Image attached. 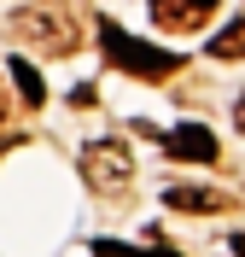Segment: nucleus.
<instances>
[{
  "label": "nucleus",
  "mask_w": 245,
  "mask_h": 257,
  "mask_svg": "<svg viewBox=\"0 0 245 257\" xmlns=\"http://www.w3.org/2000/svg\"><path fill=\"white\" fill-rule=\"evenodd\" d=\"M6 70H12V82H18V99H24V105H41V99H47V88H41V70H35V64L24 59V53H12V64H6Z\"/></svg>",
  "instance_id": "nucleus-7"
},
{
  "label": "nucleus",
  "mask_w": 245,
  "mask_h": 257,
  "mask_svg": "<svg viewBox=\"0 0 245 257\" xmlns=\"http://www.w3.org/2000/svg\"><path fill=\"white\" fill-rule=\"evenodd\" d=\"M210 59H245V18H233V24H222V30H216Z\"/></svg>",
  "instance_id": "nucleus-8"
},
{
  "label": "nucleus",
  "mask_w": 245,
  "mask_h": 257,
  "mask_svg": "<svg viewBox=\"0 0 245 257\" xmlns=\"http://www.w3.org/2000/svg\"><path fill=\"white\" fill-rule=\"evenodd\" d=\"M134 176V164H129V146L123 141H88L82 146V181L94 193H123Z\"/></svg>",
  "instance_id": "nucleus-3"
},
{
  "label": "nucleus",
  "mask_w": 245,
  "mask_h": 257,
  "mask_svg": "<svg viewBox=\"0 0 245 257\" xmlns=\"http://www.w3.org/2000/svg\"><path fill=\"white\" fill-rule=\"evenodd\" d=\"M88 251L94 257H175V251H163V245H123V240H94Z\"/></svg>",
  "instance_id": "nucleus-9"
},
{
  "label": "nucleus",
  "mask_w": 245,
  "mask_h": 257,
  "mask_svg": "<svg viewBox=\"0 0 245 257\" xmlns=\"http://www.w3.org/2000/svg\"><path fill=\"white\" fill-rule=\"evenodd\" d=\"M228 245H233V257H245V234H233V240H228Z\"/></svg>",
  "instance_id": "nucleus-11"
},
{
  "label": "nucleus",
  "mask_w": 245,
  "mask_h": 257,
  "mask_svg": "<svg viewBox=\"0 0 245 257\" xmlns=\"http://www.w3.org/2000/svg\"><path fill=\"white\" fill-rule=\"evenodd\" d=\"M99 47L111 53V64H123V70H129V76H140V82H163L169 70H181L175 53H158V47H146V41L123 35L111 18H99Z\"/></svg>",
  "instance_id": "nucleus-1"
},
{
  "label": "nucleus",
  "mask_w": 245,
  "mask_h": 257,
  "mask_svg": "<svg viewBox=\"0 0 245 257\" xmlns=\"http://www.w3.org/2000/svg\"><path fill=\"white\" fill-rule=\"evenodd\" d=\"M216 18V0H152V24L163 35H193Z\"/></svg>",
  "instance_id": "nucleus-4"
},
{
  "label": "nucleus",
  "mask_w": 245,
  "mask_h": 257,
  "mask_svg": "<svg viewBox=\"0 0 245 257\" xmlns=\"http://www.w3.org/2000/svg\"><path fill=\"white\" fill-rule=\"evenodd\" d=\"M6 35L12 41H35V47H47V53H76V24H70L65 12H47V6H30V12H12L6 18Z\"/></svg>",
  "instance_id": "nucleus-2"
},
{
  "label": "nucleus",
  "mask_w": 245,
  "mask_h": 257,
  "mask_svg": "<svg viewBox=\"0 0 245 257\" xmlns=\"http://www.w3.org/2000/svg\"><path fill=\"white\" fill-rule=\"evenodd\" d=\"M0 117H6V88H0Z\"/></svg>",
  "instance_id": "nucleus-12"
},
{
  "label": "nucleus",
  "mask_w": 245,
  "mask_h": 257,
  "mask_svg": "<svg viewBox=\"0 0 245 257\" xmlns=\"http://www.w3.org/2000/svg\"><path fill=\"white\" fill-rule=\"evenodd\" d=\"M233 123H239V135H245V94L233 99Z\"/></svg>",
  "instance_id": "nucleus-10"
},
{
  "label": "nucleus",
  "mask_w": 245,
  "mask_h": 257,
  "mask_svg": "<svg viewBox=\"0 0 245 257\" xmlns=\"http://www.w3.org/2000/svg\"><path fill=\"white\" fill-rule=\"evenodd\" d=\"M158 141H163V152L181 158V164H216L222 158V146H216V135L204 123H175L169 135H158Z\"/></svg>",
  "instance_id": "nucleus-5"
},
{
  "label": "nucleus",
  "mask_w": 245,
  "mask_h": 257,
  "mask_svg": "<svg viewBox=\"0 0 245 257\" xmlns=\"http://www.w3.org/2000/svg\"><path fill=\"white\" fill-rule=\"evenodd\" d=\"M169 210H193V216H216V210H233V193H216V187H169L163 193Z\"/></svg>",
  "instance_id": "nucleus-6"
}]
</instances>
